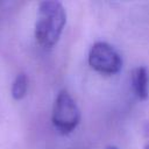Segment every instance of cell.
<instances>
[{
	"label": "cell",
	"mask_w": 149,
	"mask_h": 149,
	"mask_svg": "<svg viewBox=\"0 0 149 149\" xmlns=\"http://www.w3.org/2000/svg\"><path fill=\"white\" fill-rule=\"evenodd\" d=\"M66 23V12L59 1L47 0L38 5L35 37L40 45L52 48L59 40Z\"/></svg>",
	"instance_id": "obj_1"
},
{
	"label": "cell",
	"mask_w": 149,
	"mask_h": 149,
	"mask_svg": "<svg viewBox=\"0 0 149 149\" xmlns=\"http://www.w3.org/2000/svg\"><path fill=\"white\" fill-rule=\"evenodd\" d=\"M90 66L102 74H115L122 68L120 54L107 42H95L88 52Z\"/></svg>",
	"instance_id": "obj_3"
},
{
	"label": "cell",
	"mask_w": 149,
	"mask_h": 149,
	"mask_svg": "<svg viewBox=\"0 0 149 149\" xmlns=\"http://www.w3.org/2000/svg\"><path fill=\"white\" fill-rule=\"evenodd\" d=\"M143 133H144V147H143V149H149V121H147L144 123Z\"/></svg>",
	"instance_id": "obj_6"
},
{
	"label": "cell",
	"mask_w": 149,
	"mask_h": 149,
	"mask_svg": "<svg viewBox=\"0 0 149 149\" xmlns=\"http://www.w3.org/2000/svg\"><path fill=\"white\" fill-rule=\"evenodd\" d=\"M132 86L140 100L149 97V71L146 66H137L132 71Z\"/></svg>",
	"instance_id": "obj_4"
},
{
	"label": "cell",
	"mask_w": 149,
	"mask_h": 149,
	"mask_svg": "<svg viewBox=\"0 0 149 149\" xmlns=\"http://www.w3.org/2000/svg\"><path fill=\"white\" fill-rule=\"evenodd\" d=\"M52 123L61 134L71 133L80 121V112L70 93L65 90L61 91L52 108Z\"/></svg>",
	"instance_id": "obj_2"
},
{
	"label": "cell",
	"mask_w": 149,
	"mask_h": 149,
	"mask_svg": "<svg viewBox=\"0 0 149 149\" xmlns=\"http://www.w3.org/2000/svg\"><path fill=\"white\" fill-rule=\"evenodd\" d=\"M106 149H118L116 147H114V146H111V147H107Z\"/></svg>",
	"instance_id": "obj_7"
},
{
	"label": "cell",
	"mask_w": 149,
	"mask_h": 149,
	"mask_svg": "<svg viewBox=\"0 0 149 149\" xmlns=\"http://www.w3.org/2000/svg\"><path fill=\"white\" fill-rule=\"evenodd\" d=\"M28 77L26 73H19L13 84H12V90H10V93H12V97L13 99L15 100H21L22 98L26 97L27 94V91H28Z\"/></svg>",
	"instance_id": "obj_5"
}]
</instances>
